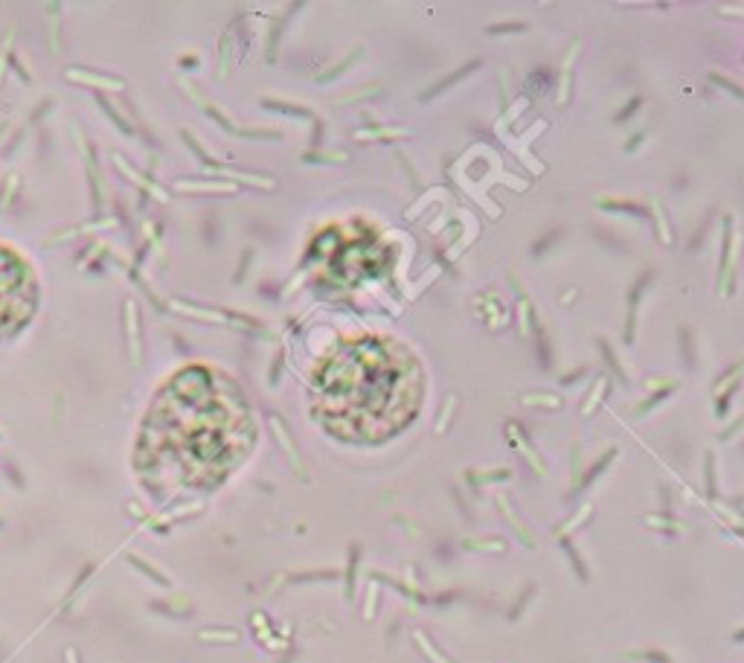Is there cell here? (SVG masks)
<instances>
[{
  "mask_svg": "<svg viewBox=\"0 0 744 663\" xmlns=\"http://www.w3.org/2000/svg\"><path fill=\"white\" fill-rule=\"evenodd\" d=\"M35 308V280L12 247L0 245V335L18 329Z\"/></svg>",
  "mask_w": 744,
  "mask_h": 663,
  "instance_id": "cell-3",
  "label": "cell"
},
{
  "mask_svg": "<svg viewBox=\"0 0 744 663\" xmlns=\"http://www.w3.org/2000/svg\"><path fill=\"white\" fill-rule=\"evenodd\" d=\"M422 404V369L396 341L358 338L331 353L315 381V411L335 437L381 442Z\"/></svg>",
  "mask_w": 744,
  "mask_h": 663,
  "instance_id": "cell-2",
  "label": "cell"
},
{
  "mask_svg": "<svg viewBox=\"0 0 744 663\" xmlns=\"http://www.w3.org/2000/svg\"><path fill=\"white\" fill-rule=\"evenodd\" d=\"M256 428L239 387L207 367H189L154 399L137 442V474L158 500L221 486L247 457Z\"/></svg>",
  "mask_w": 744,
  "mask_h": 663,
  "instance_id": "cell-1",
  "label": "cell"
}]
</instances>
